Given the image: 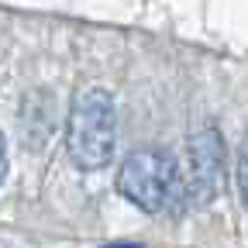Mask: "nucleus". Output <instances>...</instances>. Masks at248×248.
I'll use <instances>...</instances> for the list:
<instances>
[{"label": "nucleus", "mask_w": 248, "mask_h": 248, "mask_svg": "<svg viewBox=\"0 0 248 248\" xmlns=\"http://www.w3.org/2000/svg\"><path fill=\"white\" fill-rule=\"evenodd\" d=\"M117 145V104L104 86H90L73 100L66 124V148L76 169L97 172L114 159Z\"/></svg>", "instance_id": "obj_1"}, {"label": "nucleus", "mask_w": 248, "mask_h": 248, "mask_svg": "<svg viewBox=\"0 0 248 248\" xmlns=\"http://www.w3.org/2000/svg\"><path fill=\"white\" fill-rule=\"evenodd\" d=\"M117 190L145 214H162L179 190L176 162L159 148H138L117 169Z\"/></svg>", "instance_id": "obj_2"}, {"label": "nucleus", "mask_w": 248, "mask_h": 248, "mask_svg": "<svg viewBox=\"0 0 248 248\" xmlns=\"http://www.w3.org/2000/svg\"><path fill=\"white\" fill-rule=\"evenodd\" d=\"M224 190V138L217 128H203L186 145V183L183 193L193 207H207Z\"/></svg>", "instance_id": "obj_3"}, {"label": "nucleus", "mask_w": 248, "mask_h": 248, "mask_svg": "<svg viewBox=\"0 0 248 248\" xmlns=\"http://www.w3.org/2000/svg\"><path fill=\"white\" fill-rule=\"evenodd\" d=\"M238 197H241V207L248 210V135L238 152Z\"/></svg>", "instance_id": "obj_4"}, {"label": "nucleus", "mask_w": 248, "mask_h": 248, "mask_svg": "<svg viewBox=\"0 0 248 248\" xmlns=\"http://www.w3.org/2000/svg\"><path fill=\"white\" fill-rule=\"evenodd\" d=\"M4 179H7V138L0 131V186H4Z\"/></svg>", "instance_id": "obj_5"}, {"label": "nucleus", "mask_w": 248, "mask_h": 248, "mask_svg": "<svg viewBox=\"0 0 248 248\" xmlns=\"http://www.w3.org/2000/svg\"><path fill=\"white\" fill-rule=\"evenodd\" d=\"M104 248H141V245H131V241H114V245H104Z\"/></svg>", "instance_id": "obj_6"}]
</instances>
